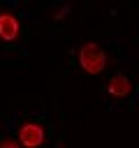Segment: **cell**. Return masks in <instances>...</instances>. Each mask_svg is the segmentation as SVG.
<instances>
[{
    "label": "cell",
    "instance_id": "obj_2",
    "mask_svg": "<svg viewBox=\"0 0 139 148\" xmlns=\"http://www.w3.org/2000/svg\"><path fill=\"white\" fill-rule=\"evenodd\" d=\"M19 141L25 148H37L44 143V127L39 123H23L19 130Z\"/></svg>",
    "mask_w": 139,
    "mask_h": 148
},
{
    "label": "cell",
    "instance_id": "obj_3",
    "mask_svg": "<svg viewBox=\"0 0 139 148\" xmlns=\"http://www.w3.org/2000/svg\"><path fill=\"white\" fill-rule=\"evenodd\" d=\"M19 30H21V25H19V18L16 16H12V14H0V37L2 39H14L16 35H19Z\"/></svg>",
    "mask_w": 139,
    "mask_h": 148
},
{
    "label": "cell",
    "instance_id": "obj_1",
    "mask_svg": "<svg viewBox=\"0 0 139 148\" xmlns=\"http://www.w3.org/2000/svg\"><path fill=\"white\" fill-rule=\"evenodd\" d=\"M79 62H81V67H83L88 74H100V72L104 69V65H107V56H104V51L100 49V44L86 42V44L81 46V51H79Z\"/></svg>",
    "mask_w": 139,
    "mask_h": 148
},
{
    "label": "cell",
    "instance_id": "obj_5",
    "mask_svg": "<svg viewBox=\"0 0 139 148\" xmlns=\"http://www.w3.org/2000/svg\"><path fill=\"white\" fill-rule=\"evenodd\" d=\"M0 148H19V141H16V139H5V141L0 143Z\"/></svg>",
    "mask_w": 139,
    "mask_h": 148
},
{
    "label": "cell",
    "instance_id": "obj_4",
    "mask_svg": "<svg viewBox=\"0 0 139 148\" xmlns=\"http://www.w3.org/2000/svg\"><path fill=\"white\" fill-rule=\"evenodd\" d=\"M130 90H132V83H130V79L123 76V74H116V76L109 81V92H111L114 97H125Z\"/></svg>",
    "mask_w": 139,
    "mask_h": 148
}]
</instances>
